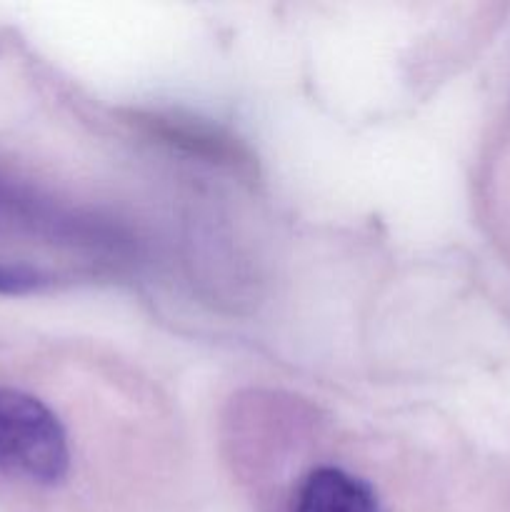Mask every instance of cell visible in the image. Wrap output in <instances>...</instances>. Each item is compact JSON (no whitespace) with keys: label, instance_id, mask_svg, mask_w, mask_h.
Listing matches in <instances>:
<instances>
[{"label":"cell","instance_id":"2","mask_svg":"<svg viewBox=\"0 0 510 512\" xmlns=\"http://www.w3.org/2000/svg\"><path fill=\"white\" fill-rule=\"evenodd\" d=\"M290 512H388L378 488L338 463H320L300 478Z\"/></svg>","mask_w":510,"mask_h":512},{"label":"cell","instance_id":"3","mask_svg":"<svg viewBox=\"0 0 510 512\" xmlns=\"http://www.w3.org/2000/svg\"><path fill=\"white\" fill-rule=\"evenodd\" d=\"M53 283V275L43 273L30 265L0 263V295H28L48 288Z\"/></svg>","mask_w":510,"mask_h":512},{"label":"cell","instance_id":"1","mask_svg":"<svg viewBox=\"0 0 510 512\" xmlns=\"http://www.w3.org/2000/svg\"><path fill=\"white\" fill-rule=\"evenodd\" d=\"M73 463V438L53 405L28 390L0 388V478L60 488Z\"/></svg>","mask_w":510,"mask_h":512}]
</instances>
